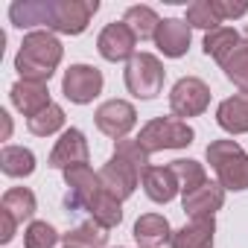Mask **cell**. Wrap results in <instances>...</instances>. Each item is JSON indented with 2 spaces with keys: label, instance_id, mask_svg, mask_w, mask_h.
Listing matches in <instances>:
<instances>
[{
  "label": "cell",
  "instance_id": "obj_1",
  "mask_svg": "<svg viewBox=\"0 0 248 248\" xmlns=\"http://www.w3.org/2000/svg\"><path fill=\"white\" fill-rule=\"evenodd\" d=\"M62 56H64V47L50 30H32L21 41V50L15 56V70L21 73V79L50 82V76L62 64Z\"/></svg>",
  "mask_w": 248,
  "mask_h": 248
},
{
  "label": "cell",
  "instance_id": "obj_2",
  "mask_svg": "<svg viewBox=\"0 0 248 248\" xmlns=\"http://www.w3.org/2000/svg\"><path fill=\"white\" fill-rule=\"evenodd\" d=\"M204 155L225 190H248V152L236 140H210Z\"/></svg>",
  "mask_w": 248,
  "mask_h": 248
},
{
  "label": "cell",
  "instance_id": "obj_3",
  "mask_svg": "<svg viewBox=\"0 0 248 248\" xmlns=\"http://www.w3.org/2000/svg\"><path fill=\"white\" fill-rule=\"evenodd\" d=\"M196 132L187 126V120L178 117H155L140 129V146L152 155V152H164V149H187L193 143Z\"/></svg>",
  "mask_w": 248,
  "mask_h": 248
},
{
  "label": "cell",
  "instance_id": "obj_4",
  "mask_svg": "<svg viewBox=\"0 0 248 248\" xmlns=\"http://www.w3.org/2000/svg\"><path fill=\"white\" fill-rule=\"evenodd\" d=\"M123 79H126V91L138 99H155L164 91V79L167 70L161 64L158 56L152 53H135V59L126 64L123 70Z\"/></svg>",
  "mask_w": 248,
  "mask_h": 248
},
{
  "label": "cell",
  "instance_id": "obj_5",
  "mask_svg": "<svg viewBox=\"0 0 248 248\" xmlns=\"http://www.w3.org/2000/svg\"><path fill=\"white\" fill-rule=\"evenodd\" d=\"M96 0H50L47 3V30L62 35H82L96 15Z\"/></svg>",
  "mask_w": 248,
  "mask_h": 248
},
{
  "label": "cell",
  "instance_id": "obj_6",
  "mask_svg": "<svg viewBox=\"0 0 248 248\" xmlns=\"http://www.w3.org/2000/svg\"><path fill=\"white\" fill-rule=\"evenodd\" d=\"M207 105H210V88L199 76H184L170 91V108H172V117L178 120L199 117L207 111Z\"/></svg>",
  "mask_w": 248,
  "mask_h": 248
},
{
  "label": "cell",
  "instance_id": "obj_7",
  "mask_svg": "<svg viewBox=\"0 0 248 248\" xmlns=\"http://www.w3.org/2000/svg\"><path fill=\"white\" fill-rule=\"evenodd\" d=\"M102 70L93 64H70L62 76V93L76 102V105H88L102 93Z\"/></svg>",
  "mask_w": 248,
  "mask_h": 248
},
{
  "label": "cell",
  "instance_id": "obj_8",
  "mask_svg": "<svg viewBox=\"0 0 248 248\" xmlns=\"http://www.w3.org/2000/svg\"><path fill=\"white\" fill-rule=\"evenodd\" d=\"M93 123H96V129L111 138V140H123L135 126H138V111L132 102L126 99H108L96 108L93 114Z\"/></svg>",
  "mask_w": 248,
  "mask_h": 248
},
{
  "label": "cell",
  "instance_id": "obj_9",
  "mask_svg": "<svg viewBox=\"0 0 248 248\" xmlns=\"http://www.w3.org/2000/svg\"><path fill=\"white\" fill-rule=\"evenodd\" d=\"M64 184H67V207L70 210H88V204L102 193L99 172H93L88 164L64 170Z\"/></svg>",
  "mask_w": 248,
  "mask_h": 248
},
{
  "label": "cell",
  "instance_id": "obj_10",
  "mask_svg": "<svg viewBox=\"0 0 248 248\" xmlns=\"http://www.w3.org/2000/svg\"><path fill=\"white\" fill-rule=\"evenodd\" d=\"M135 47H138V38L123 21L108 24L96 38V50H99V56L105 62H132Z\"/></svg>",
  "mask_w": 248,
  "mask_h": 248
},
{
  "label": "cell",
  "instance_id": "obj_11",
  "mask_svg": "<svg viewBox=\"0 0 248 248\" xmlns=\"http://www.w3.org/2000/svg\"><path fill=\"white\" fill-rule=\"evenodd\" d=\"M88 158H91V149H88V140H85V135L79 132V129H67V132H62V138L56 140V146H53V152H50V167L53 170H70V167H82V164H88Z\"/></svg>",
  "mask_w": 248,
  "mask_h": 248
},
{
  "label": "cell",
  "instance_id": "obj_12",
  "mask_svg": "<svg viewBox=\"0 0 248 248\" xmlns=\"http://www.w3.org/2000/svg\"><path fill=\"white\" fill-rule=\"evenodd\" d=\"M138 181H143L129 164H123L120 158L111 155V161L99 170V184H102V193L120 199V202H126L135 190H138Z\"/></svg>",
  "mask_w": 248,
  "mask_h": 248
},
{
  "label": "cell",
  "instance_id": "obj_13",
  "mask_svg": "<svg viewBox=\"0 0 248 248\" xmlns=\"http://www.w3.org/2000/svg\"><path fill=\"white\" fill-rule=\"evenodd\" d=\"M222 204H225V187L219 181H204L202 187L184 193V199H181V207L190 219L213 216L216 210H222Z\"/></svg>",
  "mask_w": 248,
  "mask_h": 248
},
{
  "label": "cell",
  "instance_id": "obj_14",
  "mask_svg": "<svg viewBox=\"0 0 248 248\" xmlns=\"http://www.w3.org/2000/svg\"><path fill=\"white\" fill-rule=\"evenodd\" d=\"M193 27L181 18H164L158 32H155V47L167 56V59H181L187 50H190V41H193Z\"/></svg>",
  "mask_w": 248,
  "mask_h": 248
},
{
  "label": "cell",
  "instance_id": "obj_15",
  "mask_svg": "<svg viewBox=\"0 0 248 248\" xmlns=\"http://www.w3.org/2000/svg\"><path fill=\"white\" fill-rule=\"evenodd\" d=\"M9 96H12V105H15L27 120L35 117V114H41L47 105H53L47 82H30V79H21V82L12 85Z\"/></svg>",
  "mask_w": 248,
  "mask_h": 248
},
{
  "label": "cell",
  "instance_id": "obj_16",
  "mask_svg": "<svg viewBox=\"0 0 248 248\" xmlns=\"http://www.w3.org/2000/svg\"><path fill=\"white\" fill-rule=\"evenodd\" d=\"M216 123L228 135H248V93H233L219 102Z\"/></svg>",
  "mask_w": 248,
  "mask_h": 248
},
{
  "label": "cell",
  "instance_id": "obj_17",
  "mask_svg": "<svg viewBox=\"0 0 248 248\" xmlns=\"http://www.w3.org/2000/svg\"><path fill=\"white\" fill-rule=\"evenodd\" d=\"M132 233L138 239V248H161L164 242H172V228L161 213H143L135 222Z\"/></svg>",
  "mask_w": 248,
  "mask_h": 248
},
{
  "label": "cell",
  "instance_id": "obj_18",
  "mask_svg": "<svg viewBox=\"0 0 248 248\" xmlns=\"http://www.w3.org/2000/svg\"><path fill=\"white\" fill-rule=\"evenodd\" d=\"M213 236H216V222L213 216L204 219H190L184 228H178L172 233V248H213Z\"/></svg>",
  "mask_w": 248,
  "mask_h": 248
},
{
  "label": "cell",
  "instance_id": "obj_19",
  "mask_svg": "<svg viewBox=\"0 0 248 248\" xmlns=\"http://www.w3.org/2000/svg\"><path fill=\"white\" fill-rule=\"evenodd\" d=\"M143 190L155 204H167L175 199V193L181 187H178V178L170 167H149L143 172Z\"/></svg>",
  "mask_w": 248,
  "mask_h": 248
},
{
  "label": "cell",
  "instance_id": "obj_20",
  "mask_svg": "<svg viewBox=\"0 0 248 248\" xmlns=\"http://www.w3.org/2000/svg\"><path fill=\"white\" fill-rule=\"evenodd\" d=\"M239 44H245L242 41V35L233 30V27H219V30H210V32H204V53L210 56V59H216L219 64H225V59L239 47Z\"/></svg>",
  "mask_w": 248,
  "mask_h": 248
},
{
  "label": "cell",
  "instance_id": "obj_21",
  "mask_svg": "<svg viewBox=\"0 0 248 248\" xmlns=\"http://www.w3.org/2000/svg\"><path fill=\"white\" fill-rule=\"evenodd\" d=\"M123 24L135 32L138 41H149V38L155 41V32L161 27V18H158V12L152 6H129L126 15H123Z\"/></svg>",
  "mask_w": 248,
  "mask_h": 248
},
{
  "label": "cell",
  "instance_id": "obj_22",
  "mask_svg": "<svg viewBox=\"0 0 248 248\" xmlns=\"http://www.w3.org/2000/svg\"><path fill=\"white\" fill-rule=\"evenodd\" d=\"M47 3L50 0H15L9 6V21L18 30H30V27H47Z\"/></svg>",
  "mask_w": 248,
  "mask_h": 248
},
{
  "label": "cell",
  "instance_id": "obj_23",
  "mask_svg": "<svg viewBox=\"0 0 248 248\" xmlns=\"http://www.w3.org/2000/svg\"><path fill=\"white\" fill-rule=\"evenodd\" d=\"M0 170L9 178H27L35 172V155L27 146H3V152H0Z\"/></svg>",
  "mask_w": 248,
  "mask_h": 248
},
{
  "label": "cell",
  "instance_id": "obj_24",
  "mask_svg": "<svg viewBox=\"0 0 248 248\" xmlns=\"http://www.w3.org/2000/svg\"><path fill=\"white\" fill-rule=\"evenodd\" d=\"M62 242H64V248H105L108 233L102 225L85 222V225H76L73 231L62 233Z\"/></svg>",
  "mask_w": 248,
  "mask_h": 248
},
{
  "label": "cell",
  "instance_id": "obj_25",
  "mask_svg": "<svg viewBox=\"0 0 248 248\" xmlns=\"http://www.w3.org/2000/svg\"><path fill=\"white\" fill-rule=\"evenodd\" d=\"M0 207H3L6 213H12V216L18 219V225H21V222H27V219L35 216V207H38V204H35V193H32V190H27V187H12V190L3 193Z\"/></svg>",
  "mask_w": 248,
  "mask_h": 248
},
{
  "label": "cell",
  "instance_id": "obj_26",
  "mask_svg": "<svg viewBox=\"0 0 248 248\" xmlns=\"http://www.w3.org/2000/svg\"><path fill=\"white\" fill-rule=\"evenodd\" d=\"M120 204H123L120 199H114V196H108V193H99V196L88 204L91 222L102 225L105 231H108V228H117V225L123 222V207H120Z\"/></svg>",
  "mask_w": 248,
  "mask_h": 248
},
{
  "label": "cell",
  "instance_id": "obj_27",
  "mask_svg": "<svg viewBox=\"0 0 248 248\" xmlns=\"http://www.w3.org/2000/svg\"><path fill=\"white\" fill-rule=\"evenodd\" d=\"M62 126H64V108L56 105V102L47 105L41 114H35V117L27 120V129H30L35 138H50V135H56Z\"/></svg>",
  "mask_w": 248,
  "mask_h": 248
},
{
  "label": "cell",
  "instance_id": "obj_28",
  "mask_svg": "<svg viewBox=\"0 0 248 248\" xmlns=\"http://www.w3.org/2000/svg\"><path fill=\"white\" fill-rule=\"evenodd\" d=\"M170 170L175 172L178 187H181L184 193H190V190H196V187H202V184L207 181L204 167H202L199 161H193V158H178V161H172V164H170Z\"/></svg>",
  "mask_w": 248,
  "mask_h": 248
},
{
  "label": "cell",
  "instance_id": "obj_29",
  "mask_svg": "<svg viewBox=\"0 0 248 248\" xmlns=\"http://www.w3.org/2000/svg\"><path fill=\"white\" fill-rule=\"evenodd\" d=\"M114 158H120L123 164H129L140 178H143V172L149 170V152L140 146V140H129V138L117 140V146H114Z\"/></svg>",
  "mask_w": 248,
  "mask_h": 248
},
{
  "label": "cell",
  "instance_id": "obj_30",
  "mask_svg": "<svg viewBox=\"0 0 248 248\" xmlns=\"http://www.w3.org/2000/svg\"><path fill=\"white\" fill-rule=\"evenodd\" d=\"M222 70H225V76H228L242 93H248V44H239V47L225 59Z\"/></svg>",
  "mask_w": 248,
  "mask_h": 248
},
{
  "label": "cell",
  "instance_id": "obj_31",
  "mask_svg": "<svg viewBox=\"0 0 248 248\" xmlns=\"http://www.w3.org/2000/svg\"><path fill=\"white\" fill-rule=\"evenodd\" d=\"M184 21H187L190 27H196V30H204V32L222 27V18H219L216 9H213V0H196V3H190Z\"/></svg>",
  "mask_w": 248,
  "mask_h": 248
},
{
  "label": "cell",
  "instance_id": "obj_32",
  "mask_svg": "<svg viewBox=\"0 0 248 248\" xmlns=\"http://www.w3.org/2000/svg\"><path fill=\"white\" fill-rule=\"evenodd\" d=\"M62 236L56 233V228L53 225H47V222H30L27 225V231H24V248H56V242H59Z\"/></svg>",
  "mask_w": 248,
  "mask_h": 248
},
{
  "label": "cell",
  "instance_id": "obj_33",
  "mask_svg": "<svg viewBox=\"0 0 248 248\" xmlns=\"http://www.w3.org/2000/svg\"><path fill=\"white\" fill-rule=\"evenodd\" d=\"M213 9H216V15H219L222 21L248 15V3H228V0H213Z\"/></svg>",
  "mask_w": 248,
  "mask_h": 248
},
{
  "label": "cell",
  "instance_id": "obj_34",
  "mask_svg": "<svg viewBox=\"0 0 248 248\" xmlns=\"http://www.w3.org/2000/svg\"><path fill=\"white\" fill-rule=\"evenodd\" d=\"M15 228H18V219L0 207V242H12L15 239Z\"/></svg>",
  "mask_w": 248,
  "mask_h": 248
},
{
  "label": "cell",
  "instance_id": "obj_35",
  "mask_svg": "<svg viewBox=\"0 0 248 248\" xmlns=\"http://www.w3.org/2000/svg\"><path fill=\"white\" fill-rule=\"evenodd\" d=\"M0 123H3V140H9V135H12V117L6 111H0Z\"/></svg>",
  "mask_w": 248,
  "mask_h": 248
},
{
  "label": "cell",
  "instance_id": "obj_36",
  "mask_svg": "<svg viewBox=\"0 0 248 248\" xmlns=\"http://www.w3.org/2000/svg\"><path fill=\"white\" fill-rule=\"evenodd\" d=\"M245 35H248V30H245Z\"/></svg>",
  "mask_w": 248,
  "mask_h": 248
},
{
  "label": "cell",
  "instance_id": "obj_37",
  "mask_svg": "<svg viewBox=\"0 0 248 248\" xmlns=\"http://www.w3.org/2000/svg\"><path fill=\"white\" fill-rule=\"evenodd\" d=\"M117 248H120V245H117Z\"/></svg>",
  "mask_w": 248,
  "mask_h": 248
}]
</instances>
